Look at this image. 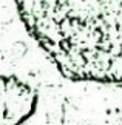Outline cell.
I'll list each match as a JSON object with an SVG mask.
<instances>
[{
	"instance_id": "obj_2",
	"label": "cell",
	"mask_w": 122,
	"mask_h": 125,
	"mask_svg": "<svg viewBox=\"0 0 122 125\" xmlns=\"http://www.w3.org/2000/svg\"><path fill=\"white\" fill-rule=\"evenodd\" d=\"M37 108V91L16 76H0V125H23Z\"/></svg>"
},
{
	"instance_id": "obj_1",
	"label": "cell",
	"mask_w": 122,
	"mask_h": 125,
	"mask_svg": "<svg viewBox=\"0 0 122 125\" xmlns=\"http://www.w3.org/2000/svg\"><path fill=\"white\" fill-rule=\"evenodd\" d=\"M23 25L74 82L122 83V0H14Z\"/></svg>"
}]
</instances>
